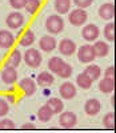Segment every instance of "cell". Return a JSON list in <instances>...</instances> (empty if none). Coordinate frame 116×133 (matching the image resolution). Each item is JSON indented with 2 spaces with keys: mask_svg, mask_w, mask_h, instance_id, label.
Instances as JSON below:
<instances>
[{
  "mask_svg": "<svg viewBox=\"0 0 116 133\" xmlns=\"http://www.w3.org/2000/svg\"><path fill=\"white\" fill-rule=\"evenodd\" d=\"M59 93H60V97L64 98V100H71L76 96L77 91H76V88L72 83H69V81H65L60 85L59 88Z\"/></svg>",
  "mask_w": 116,
  "mask_h": 133,
  "instance_id": "8",
  "label": "cell"
},
{
  "mask_svg": "<svg viewBox=\"0 0 116 133\" xmlns=\"http://www.w3.org/2000/svg\"><path fill=\"white\" fill-rule=\"evenodd\" d=\"M104 77L106 79H112V80H115V66L112 65V66H108V68L104 71Z\"/></svg>",
  "mask_w": 116,
  "mask_h": 133,
  "instance_id": "35",
  "label": "cell"
},
{
  "mask_svg": "<svg viewBox=\"0 0 116 133\" xmlns=\"http://www.w3.org/2000/svg\"><path fill=\"white\" fill-rule=\"evenodd\" d=\"M72 66H71V64H68V63H64V65L60 68V71L57 72L56 75L59 76V77H62V79H68L69 76L72 75Z\"/></svg>",
  "mask_w": 116,
  "mask_h": 133,
  "instance_id": "28",
  "label": "cell"
},
{
  "mask_svg": "<svg viewBox=\"0 0 116 133\" xmlns=\"http://www.w3.org/2000/svg\"><path fill=\"white\" fill-rule=\"evenodd\" d=\"M87 19H88V15L82 8H76V9L71 11V14H68L69 23H71L72 25H75V27H80V25L86 24Z\"/></svg>",
  "mask_w": 116,
  "mask_h": 133,
  "instance_id": "3",
  "label": "cell"
},
{
  "mask_svg": "<svg viewBox=\"0 0 116 133\" xmlns=\"http://www.w3.org/2000/svg\"><path fill=\"white\" fill-rule=\"evenodd\" d=\"M55 9L60 15L68 14L71 9V0H55Z\"/></svg>",
  "mask_w": 116,
  "mask_h": 133,
  "instance_id": "20",
  "label": "cell"
},
{
  "mask_svg": "<svg viewBox=\"0 0 116 133\" xmlns=\"http://www.w3.org/2000/svg\"><path fill=\"white\" fill-rule=\"evenodd\" d=\"M16 125L12 120L9 118H3L0 120V129H15Z\"/></svg>",
  "mask_w": 116,
  "mask_h": 133,
  "instance_id": "31",
  "label": "cell"
},
{
  "mask_svg": "<svg viewBox=\"0 0 116 133\" xmlns=\"http://www.w3.org/2000/svg\"><path fill=\"white\" fill-rule=\"evenodd\" d=\"M111 104H112V107H115V96L111 97Z\"/></svg>",
  "mask_w": 116,
  "mask_h": 133,
  "instance_id": "37",
  "label": "cell"
},
{
  "mask_svg": "<svg viewBox=\"0 0 116 133\" xmlns=\"http://www.w3.org/2000/svg\"><path fill=\"white\" fill-rule=\"evenodd\" d=\"M82 35L87 41H95L100 35V29L96 24H87L82 31Z\"/></svg>",
  "mask_w": 116,
  "mask_h": 133,
  "instance_id": "9",
  "label": "cell"
},
{
  "mask_svg": "<svg viewBox=\"0 0 116 133\" xmlns=\"http://www.w3.org/2000/svg\"><path fill=\"white\" fill-rule=\"evenodd\" d=\"M0 79L2 81L7 85H12L17 81V71L15 68H11V66H5L0 71Z\"/></svg>",
  "mask_w": 116,
  "mask_h": 133,
  "instance_id": "6",
  "label": "cell"
},
{
  "mask_svg": "<svg viewBox=\"0 0 116 133\" xmlns=\"http://www.w3.org/2000/svg\"><path fill=\"white\" fill-rule=\"evenodd\" d=\"M7 25L11 28V29H17L20 28L23 24H24V16H23L20 12H11L8 16H7V20H5Z\"/></svg>",
  "mask_w": 116,
  "mask_h": 133,
  "instance_id": "7",
  "label": "cell"
},
{
  "mask_svg": "<svg viewBox=\"0 0 116 133\" xmlns=\"http://www.w3.org/2000/svg\"><path fill=\"white\" fill-rule=\"evenodd\" d=\"M19 88L27 96H32L35 92H36V83H35L32 79H29V77H24V79L20 80Z\"/></svg>",
  "mask_w": 116,
  "mask_h": 133,
  "instance_id": "11",
  "label": "cell"
},
{
  "mask_svg": "<svg viewBox=\"0 0 116 133\" xmlns=\"http://www.w3.org/2000/svg\"><path fill=\"white\" fill-rule=\"evenodd\" d=\"M23 57H24L26 64L28 66H31V68H38V66H40V64L43 61V56L40 55V52L35 48H28Z\"/></svg>",
  "mask_w": 116,
  "mask_h": 133,
  "instance_id": "2",
  "label": "cell"
},
{
  "mask_svg": "<svg viewBox=\"0 0 116 133\" xmlns=\"http://www.w3.org/2000/svg\"><path fill=\"white\" fill-rule=\"evenodd\" d=\"M92 3H94V0H74V4L77 5V8H82V9L89 7Z\"/></svg>",
  "mask_w": 116,
  "mask_h": 133,
  "instance_id": "34",
  "label": "cell"
},
{
  "mask_svg": "<svg viewBox=\"0 0 116 133\" xmlns=\"http://www.w3.org/2000/svg\"><path fill=\"white\" fill-rule=\"evenodd\" d=\"M15 44V36L7 29L0 31V48L8 49Z\"/></svg>",
  "mask_w": 116,
  "mask_h": 133,
  "instance_id": "12",
  "label": "cell"
},
{
  "mask_svg": "<svg viewBox=\"0 0 116 133\" xmlns=\"http://www.w3.org/2000/svg\"><path fill=\"white\" fill-rule=\"evenodd\" d=\"M52 116H53V113L51 112V109L47 105H43L38 112V118H39V121H41V123H48V121L52 118Z\"/></svg>",
  "mask_w": 116,
  "mask_h": 133,
  "instance_id": "24",
  "label": "cell"
},
{
  "mask_svg": "<svg viewBox=\"0 0 116 133\" xmlns=\"http://www.w3.org/2000/svg\"><path fill=\"white\" fill-rule=\"evenodd\" d=\"M64 60L62 59V57H59V56H53V57H51L50 59V61H48V68H50V71L52 72V73H57L60 71V68L64 65Z\"/></svg>",
  "mask_w": 116,
  "mask_h": 133,
  "instance_id": "23",
  "label": "cell"
},
{
  "mask_svg": "<svg viewBox=\"0 0 116 133\" xmlns=\"http://www.w3.org/2000/svg\"><path fill=\"white\" fill-rule=\"evenodd\" d=\"M0 59H2V56H0Z\"/></svg>",
  "mask_w": 116,
  "mask_h": 133,
  "instance_id": "38",
  "label": "cell"
},
{
  "mask_svg": "<svg viewBox=\"0 0 116 133\" xmlns=\"http://www.w3.org/2000/svg\"><path fill=\"white\" fill-rule=\"evenodd\" d=\"M55 81V77L52 76V73L47 72V71H43L38 75V79H36V83L40 85V87H50L52 85Z\"/></svg>",
  "mask_w": 116,
  "mask_h": 133,
  "instance_id": "17",
  "label": "cell"
},
{
  "mask_svg": "<svg viewBox=\"0 0 116 133\" xmlns=\"http://www.w3.org/2000/svg\"><path fill=\"white\" fill-rule=\"evenodd\" d=\"M35 33L32 32V31H26L24 33H23V36H21V39H20V45H23V47H28V45H32V44L35 43Z\"/></svg>",
  "mask_w": 116,
  "mask_h": 133,
  "instance_id": "26",
  "label": "cell"
},
{
  "mask_svg": "<svg viewBox=\"0 0 116 133\" xmlns=\"http://www.w3.org/2000/svg\"><path fill=\"white\" fill-rule=\"evenodd\" d=\"M45 28L52 35H57L64 29V20L59 15H51L45 21Z\"/></svg>",
  "mask_w": 116,
  "mask_h": 133,
  "instance_id": "1",
  "label": "cell"
},
{
  "mask_svg": "<svg viewBox=\"0 0 116 133\" xmlns=\"http://www.w3.org/2000/svg\"><path fill=\"white\" fill-rule=\"evenodd\" d=\"M39 47L44 52H52L57 47V41L53 36H43L39 40Z\"/></svg>",
  "mask_w": 116,
  "mask_h": 133,
  "instance_id": "13",
  "label": "cell"
},
{
  "mask_svg": "<svg viewBox=\"0 0 116 133\" xmlns=\"http://www.w3.org/2000/svg\"><path fill=\"white\" fill-rule=\"evenodd\" d=\"M45 105L51 109V112H52L53 115H60V113L63 112V109H64V104H63V101H62V98H57V97L50 98Z\"/></svg>",
  "mask_w": 116,
  "mask_h": 133,
  "instance_id": "16",
  "label": "cell"
},
{
  "mask_svg": "<svg viewBox=\"0 0 116 133\" xmlns=\"http://www.w3.org/2000/svg\"><path fill=\"white\" fill-rule=\"evenodd\" d=\"M103 125L107 129H115V113L113 112H109V113H107L106 116H104Z\"/></svg>",
  "mask_w": 116,
  "mask_h": 133,
  "instance_id": "29",
  "label": "cell"
},
{
  "mask_svg": "<svg viewBox=\"0 0 116 133\" xmlns=\"http://www.w3.org/2000/svg\"><path fill=\"white\" fill-rule=\"evenodd\" d=\"M9 4L15 9H21V8H26L27 0H9Z\"/></svg>",
  "mask_w": 116,
  "mask_h": 133,
  "instance_id": "32",
  "label": "cell"
},
{
  "mask_svg": "<svg viewBox=\"0 0 116 133\" xmlns=\"http://www.w3.org/2000/svg\"><path fill=\"white\" fill-rule=\"evenodd\" d=\"M59 52L63 56H72L76 52V44L71 39H63L59 44Z\"/></svg>",
  "mask_w": 116,
  "mask_h": 133,
  "instance_id": "10",
  "label": "cell"
},
{
  "mask_svg": "<svg viewBox=\"0 0 116 133\" xmlns=\"http://www.w3.org/2000/svg\"><path fill=\"white\" fill-rule=\"evenodd\" d=\"M100 109H101V104L99 100L96 98H89L86 101L84 104V110H86V113L89 115V116H95L100 112Z\"/></svg>",
  "mask_w": 116,
  "mask_h": 133,
  "instance_id": "15",
  "label": "cell"
},
{
  "mask_svg": "<svg viewBox=\"0 0 116 133\" xmlns=\"http://www.w3.org/2000/svg\"><path fill=\"white\" fill-rule=\"evenodd\" d=\"M77 124V116L74 112H62L59 116V125L65 129H72Z\"/></svg>",
  "mask_w": 116,
  "mask_h": 133,
  "instance_id": "5",
  "label": "cell"
},
{
  "mask_svg": "<svg viewBox=\"0 0 116 133\" xmlns=\"http://www.w3.org/2000/svg\"><path fill=\"white\" fill-rule=\"evenodd\" d=\"M104 37L108 41H115V23H108L103 29Z\"/></svg>",
  "mask_w": 116,
  "mask_h": 133,
  "instance_id": "27",
  "label": "cell"
},
{
  "mask_svg": "<svg viewBox=\"0 0 116 133\" xmlns=\"http://www.w3.org/2000/svg\"><path fill=\"white\" fill-rule=\"evenodd\" d=\"M40 7V0H27V4H26V9L27 12L33 15L36 14V11L39 9Z\"/></svg>",
  "mask_w": 116,
  "mask_h": 133,
  "instance_id": "30",
  "label": "cell"
},
{
  "mask_svg": "<svg viewBox=\"0 0 116 133\" xmlns=\"http://www.w3.org/2000/svg\"><path fill=\"white\" fill-rule=\"evenodd\" d=\"M92 48L95 51L96 57H106L109 53V45L104 41H96L95 45H92Z\"/></svg>",
  "mask_w": 116,
  "mask_h": 133,
  "instance_id": "18",
  "label": "cell"
},
{
  "mask_svg": "<svg viewBox=\"0 0 116 133\" xmlns=\"http://www.w3.org/2000/svg\"><path fill=\"white\" fill-rule=\"evenodd\" d=\"M21 128L23 129H35L36 127H35V124H32V123H26V124L21 125Z\"/></svg>",
  "mask_w": 116,
  "mask_h": 133,
  "instance_id": "36",
  "label": "cell"
},
{
  "mask_svg": "<svg viewBox=\"0 0 116 133\" xmlns=\"http://www.w3.org/2000/svg\"><path fill=\"white\" fill-rule=\"evenodd\" d=\"M99 16L103 20H111L115 17V4L113 3H106L100 5L99 8Z\"/></svg>",
  "mask_w": 116,
  "mask_h": 133,
  "instance_id": "14",
  "label": "cell"
},
{
  "mask_svg": "<svg viewBox=\"0 0 116 133\" xmlns=\"http://www.w3.org/2000/svg\"><path fill=\"white\" fill-rule=\"evenodd\" d=\"M21 53L17 51V49H15L12 53L9 55V57H8V60L5 61V66H11V68H17V66L20 65V63H21Z\"/></svg>",
  "mask_w": 116,
  "mask_h": 133,
  "instance_id": "19",
  "label": "cell"
},
{
  "mask_svg": "<svg viewBox=\"0 0 116 133\" xmlns=\"http://www.w3.org/2000/svg\"><path fill=\"white\" fill-rule=\"evenodd\" d=\"M9 112V107L4 98H0V117H4Z\"/></svg>",
  "mask_w": 116,
  "mask_h": 133,
  "instance_id": "33",
  "label": "cell"
},
{
  "mask_svg": "<svg viewBox=\"0 0 116 133\" xmlns=\"http://www.w3.org/2000/svg\"><path fill=\"white\" fill-rule=\"evenodd\" d=\"M84 73L89 77L92 81H95V80H97L99 77H100V75H101V69H100V66H99V65H96V64H91V65H88L87 68H86Z\"/></svg>",
  "mask_w": 116,
  "mask_h": 133,
  "instance_id": "21",
  "label": "cell"
},
{
  "mask_svg": "<svg viewBox=\"0 0 116 133\" xmlns=\"http://www.w3.org/2000/svg\"><path fill=\"white\" fill-rule=\"evenodd\" d=\"M77 59L80 63H84V64L94 61L96 59V55H95V51L92 48V45H82L80 47L77 51Z\"/></svg>",
  "mask_w": 116,
  "mask_h": 133,
  "instance_id": "4",
  "label": "cell"
},
{
  "mask_svg": "<svg viewBox=\"0 0 116 133\" xmlns=\"http://www.w3.org/2000/svg\"><path fill=\"white\" fill-rule=\"evenodd\" d=\"M99 89L103 93H111L115 91V80L112 79H106L104 77L103 80H100L99 83Z\"/></svg>",
  "mask_w": 116,
  "mask_h": 133,
  "instance_id": "22",
  "label": "cell"
},
{
  "mask_svg": "<svg viewBox=\"0 0 116 133\" xmlns=\"http://www.w3.org/2000/svg\"><path fill=\"white\" fill-rule=\"evenodd\" d=\"M76 83L79 85V88H82V89H89L91 85H92V80L89 77L83 72V73H79L77 77H76Z\"/></svg>",
  "mask_w": 116,
  "mask_h": 133,
  "instance_id": "25",
  "label": "cell"
}]
</instances>
